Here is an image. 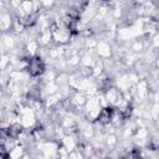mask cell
<instances>
[{
  "label": "cell",
  "instance_id": "cell-1",
  "mask_svg": "<svg viewBox=\"0 0 159 159\" xmlns=\"http://www.w3.org/2000/svg\"><path fill=\"white\" fill-rule=\"evenodd\" d=\"M97 55L103 58V60H107V58H111L112 57V47L108 42L106 41H101V42H97Z\"/></svg>",
  "mask_w": 159,
  "mask_h": 159
},
{
  "label": "cell",
  "instance_id": "cell-2",
  "mask_svg": "<svg viewBox=\"0 0 159 159\" xmlns=\"http://www.w3.org/2000/svg\"><path fill=\"white\" fill-rule=\"evenodd\" d=\"M25 145H22V144H17L16 147H14L10 152H9V154H7V159H21L25 154H26V152H25Z\"/></svg>",
  "mask_w": 159,
  "mask_h": 159
},
{
  "label": "cell",
  "instance_id": "cell-3",
  "mask_svg": "<svg viewBox=\"0 0 159 159\" xmlns=\"http://www.w3.org/2000/svg\"><path fill=\"white\" fill-rule=\"evenodd\" d=\"M130 48L134 51V52H138V51H142V50H144V45H143V41L140 40H137V41H134L133 43H132V46H130Z\"/></svg>",
  "mask_w": 159,
  "mask_h": 159
},
{
  "label": "cell",
  "instance_id": "cell-4",
  "mask_svg": "<svg viewBox=\"0 0 159 159\" xmlns=\"http://www.w3.org/2000/svg\"><path fill=\"white\" fill-rule=\"evenodd\" d=\"M4 111H2V108H0V120H2L4 119Z\"/></svg>",
  "mask_w": 159,
  "mask_h": 159
},
{
  "label": "cell",
  "instance_id": "cell-5",
  "mask_svg": "<svg viewBox=\"0 0 159 159\" xmlns=\"http://www.w3.org/2000/svg\"><path fill=\"white\" fill-rule=\"evenodd\" d=\"M21 159H30V155H29V154L26 153V154H25V155H24V157H22Z\"/></svg>",
  "mask_w": 159,
  "mask_h": 159
},
{
  "label": "cell",
  "instance_id": "cell-6",
  "mask_svg": "<svg viewBox=\"0 0 159 159\" xmlns=\"http://www.w3.org/2000/svg\"><path fill=\"white\" fill-rule=\"evenodd\" d=\"M0 159H4V158H2V157H1V155H0Z\"/></svg>",
  "mask_w": 159,
  "mask_h": 159
}]
</instances>
